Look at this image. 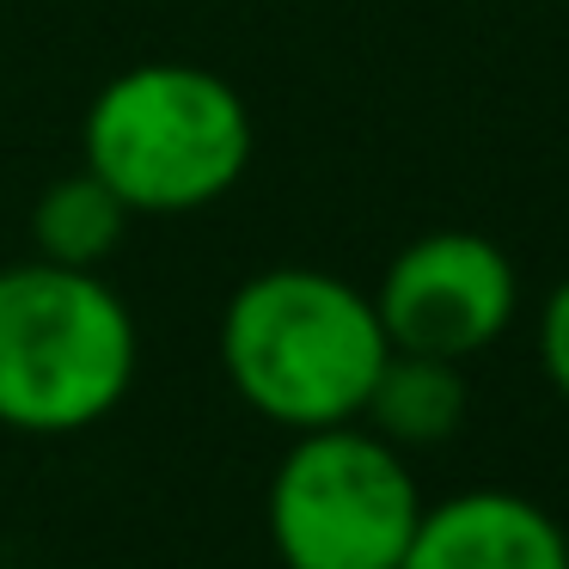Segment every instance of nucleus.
I'll list each match as a JSON object with an SVG mask.
<instances>
[{
	"label": "nucleus",
	"instance_id": "1",
	"mask_svg": "<svg viewBox=\"0 0 569 569\" xmlns=\"http://www.w3.org/2000/svg\"><path fill=\"white\" fill-rule=\"evenodd\" d=\"M392 337L361 288L325 270H263L227 300L221 368L258 417L282 429L356 422L380 380Z\"/></svg>",
	"mask_w": 569,
	"mask_h": 569
},
{
	"label": "nucleus",
	"instance_id": "2",
	"mask_svg": "<svg viewBox=\"0 0 569 569\" xmlns=\"http://www.w3.org/2000/svg\"><path fill=\"white\" fill-rule=\"evenodd\" d=\"M136 380V319L99 270L13 263L0 270V422L74 435L123 405Z\"/></svg>",
	"mask_w": 569,
	"mask_h": 569
},
{
	"label": "nucleus",
	"instance_id": "3",
	"mask_svg": "<svg viewBox=\"0 0 569 569\" xmlns=\"http://www.w3.org/2000/svg\"><path fill=\"white\" fill-rule=\"evenodd\" d=\"M246 166V99L209 68H129L87 111V172L104 178L129 214H190L227 197Z\"/></svg>",
	"mask_w": 569,
	"mask_h": 569
},
{
	"label": "nucleus",
	"instance_id": "4",
	"mask_svg": "<svg viewBox=\"0 0 569 569\" xmlns=\"http://www.w3.org/2000/svg\"><path fill=\"white\" fill-rule=\"evenodd\" d=\"M263 520L288 569H398L422 520V496L392 441L331 422L282 453Z\"/></svg>",
	"mask_w": 569,
	"mask_h": 569
},
{
	"label": "nucleus",
	"instance_id": "5",
	"mask_svg": "<svg viewBox=\"0 0 569 569\" xmlns=\"http://www.w3.org/2000/svg\"><path fill=\"white\" fill-rule=\"evenodd\" d=\"M515 307V263L483 233H429L405 246L373 295V312H380L392 349L441 361H466L490 349L508 331Z\"/></svg>",
	"mask_w": 569,
	"mask_h": 569
},
{
	"label": "nucleus",
	"instance_id": "6",
	"mask_svg": "<svg viewBox=\"0 0 569 569\" xmlns=\"http://www.w3.org/2000/svg\"><path fill=\"white\" fill-rule=\"evenodd\" d=\"M398 569H569V539L515 490H466L422 508Z\"/></svg>",
	"mask_w": 569,
	"mask_h": 569
},
{
	"label": "nucleus",
	"instance_id": "7",
	"mask_svg": "<svg viewBox=\"0 0 569 569\" xmlns=\"http://www.w3.org/2000/svg\"><path fill=\"white\" fill-rule=\"evenodd\" d=\"M361 422H368L380 441H392L398 453L405 447H435L447 435H459L466 422V380H459V361L441 356H410V349H392L373 380L368 405H361Z\"/></svg>",
	"mask_w": 569,
	"mask_h": 569
},
{
	"label": "nucleus",
	"instance_id": "8",
	"mask_svg": "<svg viewBox=\"0 0 569 569\" xmlns=\"http://www.w3.org/2000/svg\"><path fill=\"white\" fill-rule=\"evenodd\" d=\"M123 227H129V202L92 172H74V178H62V184H50L38 202V214H31L38 258L68 263V270H99L117 251Z\"/></svg>",
	"mask_w": 569,
	"mask_h": 569
},
{
	"label": "nucleus",
	"instance_id": "9",
	"mask_svg": "<svg viewBox=\"0 0 569 569\" xmlns=\"http://www.w3.org/2000/svg\"><path fill=\"white\" fill-rule=\"evenodd\" d=\"M539 356H545V373H551V386L563 392V405H569V282H557V295L545 300Z\"/></svg>",
	"mask_w": 569,
	"mask_h": 569
}]
</instances>
